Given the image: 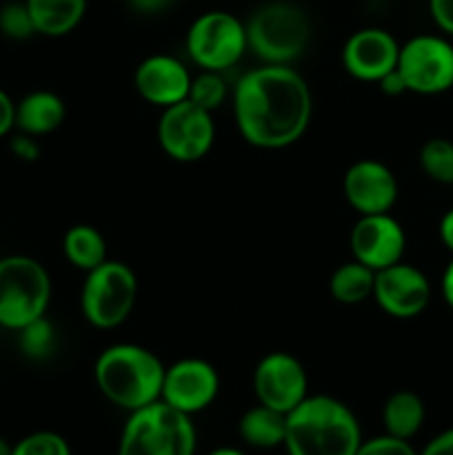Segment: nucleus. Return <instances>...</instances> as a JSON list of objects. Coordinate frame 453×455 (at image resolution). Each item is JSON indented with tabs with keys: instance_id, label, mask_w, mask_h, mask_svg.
Masks as SVG:
<instances>
[{
	"instance_id": "1a4fd4ad",
	"label": "nucleus",
	"mask_w": 453,
	"mask_h": 455,
	"mask_svg": "<svg viewBox=\"0 0 453 455\" xmlns=\"http://www.w3.org/2000/svg\"><path fill=\"white\" fill-rule=\"evenodd\" d=\"M407 92L438 96L453 89V43L444 34H417L400 44L398 67Z\"/></svg>"
},
{
	"instance_id": "cd10ccee",
	"label": "nucleus",
	"mask_w": 453,
	"mask_h": 455,
	"mask_svg": "<svg viewBox=\"0 0 453 455\" xmlns=\"http://www.w3.org/2000/svg\"><path fill=\"white\" fill-rule=\"evenodd\" d=\"M12 455H71V447L56 431H34L13 444Z\"/></svg>"
},
{
	"instance_id": "7ed1b4c3",
	"label": "nucleus",
	"mask_w": 453,
	"mask_h": 455,
	"mask_svg": "<svg viewBox=\"0 0 453 455\" xmlns=\"http://www.w3.org/2000/svg\"><path fill=\"white\" fill-rule=\"evenodd\" d=\"M93 380L114 407L131 413L160 400L164 364L147 347L118 342L107 347L96 358Z\"/></svg>"
},
{
	"instance_id": "f3484780",
	"label": "nucleus",
	"mask_w": 453,
	"mask_h": 455,
	"mask_svg": "<svg viewBox=\"0 0 453 455\" xmlns=\"http://www.w3.org/2000/svg\"><path fill=\"white\" fill-rule=\"evenodd\" d=\"M189 67L176 56L169 53H154L147 56L133 74V87L138 96L158 109L176 105L189 98L191 89Z\"/></svg>"
},
{
	"instance_id": "c756f323",
	"label": "nucleus",
	"mask_w": 453,
	"mask_h": 455,
	"mask_svg": "<svg viewBox=\"0 0 453 455\" xmlns=\"http://www.w3.org/2000/svg\"><path fill=\"white\" fill-rule=\"evenodd\" d=\"M9 149L22 163H36L40 158V145L38 138L29 136V133L18 132L16 136L9 138Z\"/></svg>"
},
{
	"instance_id": "20e7f679",
	"label": "nucleus",
	"mask_w": 453,
	"mask_h": 455,
	"mask_svg": "<svg viewBox=\"0 0 453 455\" xmlns=\"http://www.w3.org/2000/svg\"><path fill=\"white\" fill-rule=\"evenodd\" d=\"M198 431L187 413L163 400L129 413L118 443V455H195Z\"/></svg>"
},
{
	"instance_id": "bb28decb",
	"label": "nucleus",
	"mask_w": 453,
	"mask_h": 455,
	"mask_svg": "<svg viewBox=\"0 0 453 455\" xmlns=\"http://www.w3.org/2000/svg\"><path fill=\"white\" fill-rule=\"evenodd\" d=\"M0 34L12 40H27L36 36L34 20L25 0H13L0 7Z\"/></svg>"
},
{
	"instance_id": "4468645a",
	"label": "nucleus",
	"mask_w": 453,
	"mask_h": 455,
	"mask_svg": "<svg viewBox=\"0 0 453 455\" xmlns=\"http://www.w3.org/2000/svg\"><path fill=\"white\" fill-rule=\"evenodd\" d=\"M349 247L354 260L362 262L369 269L380 271L404 260L407 234L391 213H369L360 216L351 227Z\"/></svg>"
},
{
	"instance_id": "2f4dec72",
	"label": "nucleus",
	"mask_w": 453,
	"mask_h": 455,
	"mask_svg": "<svg viewBox=\"0 0 453 455\" xmlns=\"http://www.w3.org/2000/svg\"><path fill=\"white\" fill-rule=\"evenodd\" d=\"M16 129V102L4 89H0V138L9 136Z\"/></svg>"
},
{
	"instance_id": "9b49d317",
	"label": "nucleus",
	"mask_w": 453,
	"mask_h": 455,
	"mask_svg": "<svg viewBox=\"0 0 453 455\" xmlns=\"http://www.w3.org/2000/svg\"><path fill=\"white\" fill-rule=\"evenodd\" d=\"M251 385L258 403L284 416L309 395L305 364L287 351H271L262 355L253 369Z\"/></svg>"
},
{
	"instance_id": "f8f14e48",
	"label": "nucleus",
	"mask_w": 453,
	"mask_h": 455,
	"mask_svg": "<svg viewBox=\"0 0 453 455\" xmlns=\"http://www.w3.org/2000/svg\"><path fill=\"white\" fill-rule=\"evenodd\" d=\"M220 391V376L209 360L182 358L164 367L160 400L169 407L195 416L211 407Z\"/></svg>"
},
{
	"instance_id": "39448f33",
	"label": "nucleus",
	"mask_w": 453,
	"mask_h": 455,
	"mask_svg": "<svg viewBox=\"0 0 453 455\" xmlns=\"http://www.w3.org/2000/svg\"><path fill=\"white\" fill-rule=\"evenodd\" d=\"M247 27L249 52L265 65H291L309 44L311 25L305 9L291 0H269L253 9Z\"/></svg>"
},
{
	"instance_id": "423d86ee",
	"label": "nucleus",
	"mask_w": 453,
	"mask_h": 455,
	"mask_svg": "<svg viewBox=\"0 0 453 455\" xmlns=\"http://www.w3.org/2000/svg\"><path fill=\"white\" fill-rule=\"evenodd\" d=\"M52 302V275L31 256L0 258V327L20 331L25 324L47 315Z\"/></svg>"
},
{
	"instance_id": "58836bf2",
	"label": "nucleus",
	"mask_w": 453,
	"mask_h": 455,
	"mask_svg": "<svg viewBox=\"0 0 453 455\" xmlns=\"http://www.w3.org/2000/svg\"><path fill=\"white\" fill-rule=\"evenodd\" d=\"M13 453V444H9L7 440L0 438V455H12Z\"/></svg>"
},
{
	"instance_id": "c85d7f7f",
	"label": "nucleus",
	"mask_w": 453,
	"mask_h": 455,
	"mask_svg": "<svg viewBox=\"0 0 453 455\" xmlns=\"http://www.w3.org/2000/svg\"><path fill=\"white\" fill-rule=\"evenodd\" d=\"M355 455H417V451L411 447L409 440L382 434L371 440H362Z\"/></svg>"
},
{
	"instance_id": "ddd939ff",
	"label": "nucleus",
	"mask_w": 453,
	"mask_h": 455,
	"mask_svg": "<svg viewBox=\"0 0 453 455\" xmlns=\"http://www.w3.org/2000/svg\"><path fill=\"white\" fill-rule=\"evenodd\" d=\"M431 293L433 291L425 271L400 260L386 269L376 271L371 298L391 318L411 320L429 307Z\"/></svg>"
},
{
	"instance_id": "f704fd0d",
	"label": "nucleus",
	"mask_w": 453,
	"mask_h": 455,
	"mask_svg": "<svg viewBox=\"0 0 453 455\" xmlns=\"http://www.w3.org/2000/svg\"><path fill=\"white\" fill-rule=\"evenodd\" d=\"M378 87H380L382 93H386V96L395 98V96H402V93H407V84H404L402 76H400L398 69L389 71V74L385 76V78L378 83Z\"/></svg>"
},
{
	"instance_id": "4c0bfd02",
	"label": "nucleus",
	"mask_w": 453,
	"mask_h": 455,
	"mask_svg": "<svg viewBox=\"0 0 453 455\" xmlns=\"http://www.w3.org/2000/svg\"><path fill=\"white\" fill-rule=\"evenodd\" d=\"M207 455H247V453L240 451V449H234V447H218V449H213V451L207 453Z\"/></svg>"
},
{
	"instance_id": "dca6fc26",
	"label": "nucleus",
	"mask_w": 453,
	"mask_h": 455,
	"mask_svg": "<svg viewBox=\"0 0 453 455\" xmlns=\"http://www.w3.org/2000/svg\"><path fill=\"white\" fill-rule=\"evenodd\" d=\"M400 43L382 27H364L354 31L342 44V67L360 83L378 84L398 67Z\"/></svg>"
},
{
	"instance_id": "9d476101",
	"label": "nucleus",
	"mask_w": 453,
	"mask_h": 455,
	"mask_svg": "<svg viewBox=\"0 0 453 455\" xmlns=\"http://www.w3.org/2000/svg\"><path fill=\"white\" fill-rule=\"evenodd\" d=\"M155 136L164 156L176 163H198L204 156H209L216 142L213 114L187 98L163 109Z\"/></svg>"
},
{
	"instance_id": "a878e982",
	"label": "nucleus",
	"mask_w": 453,
	"mask_h": 455,
	"mask_svg": "<svg viewBox=\"0 0 453 455\" xmlns=\"http://www.w3.org/2000/svg\"><path fill=\"white\" fill-rule=\"evenodd\" d=\"M226 96H229V87H226V80L220 71H203L195 74L191 78V89H189V100L194 105L203 107L207 111H216L225 105Z\"/></svg>"
},
{
	"instance_id": "72a5a7b5",
	"label": "nucleus",
	"mask_w": 453,
	"mask_h": 455,
	"mask_svg": "<svg viewBox=\"0 0 453 455\" xmlns=\"http://www.w3.org/2000/svg\"><path fill=\"white\" fill-rule=\"evenodd\" d=\"M127 3L136 13H142V16H155V13L167 12L176 0H127Z\"/></svg>"
},
{
	"instance_id": "6ab92c4d",
	"label": "nucleus",
	"mask_w": 453,
	"mask_h": 455,
	"mask_svg": "<svg viewBox=\"0 0 453 455\" xmlns=\"http://www.w3.org/2000/svg\"><path fill=\"white\" fill-rule=\"evenodd\" d=\"M34 20L36 34L62 38L83 22L87 0H25Z\"/></svg>"
},
{
	"instance_id": "aec40b11",
	"label": "nucleus",
	"mask_w": 453,
	"mask_h": 455,
	"mask_svg": "<svg viewBox=\"0 0 453 455\" xmlns=\"http://www.w3.org/2000/svg\"><path fill=\"white\" fill-rule=\"evenodd\" d=\"M284 431H287V416L260 403L247 409L238 422L240 438L253 449L282 447Z\"/></svg>"
},
{
	"instance_id": "7c9ffc66",
	"label": "nucleus",
	"mask_w": 453,
	"mask_h": 455,
	"mask_svg": "<svg viewBox=\"0 0 453 455\" xmlns=\"http://www.w3.org/2000/svg\"><path fill=\"white\" fill-rule=\"evenodd\" d=\"M429 13L433 25L447 38H453V0H429Z\"/></svg>"
},
{
	"instance_id": "412c9836",
	"label": "nucleus",
	"mask_w": 453,
	"mask_h": 455,
	"mask_svg": "<svg viewBox=\"0 0 453 455\" xmlns=\"http://www.w3.org/2000/svg\"><path fill=\"white\" fill-rule=\"evenodd\" d=\"M426 418L425 400L416 391H395L386 398L382 407V425L385 434L395 435V438L411 440L417 431L422 429Z\"/></svg>"
},
{
	"instance_id": "4be33fe9",
	"label": "nucleus",
	"mask_w": 453,
	"mask_h": 455,
	"mask_svg": "<svg viewBox=\"0 0 453 455\" xmlns=\"http://www.w3.org/2000/svg\"><path fill=\"white\" fill-rule=\"evenodd\" d=\"M67 262L80 271H91L107 260V240L93 225H74L62 238Z\"/></svg>"
},
{
	"instance_id": "473e14b6",
	"label": "nucleus",
	"mask_w": 453,
	"mask_h": 455,
	"mask_svg": "<svg viewBox=\"0 0 453 455\" xmlns=\"http://www.w3.org/2000/svg\"><path fill=\"white\" fill-rule=\"evenodd\" d=\"M417 455H453V427L431 438Z\"/></svg>"
},
{
	"instance_id": "393cba45",
	"label": "nucleus",
	"mask_w": 453,
	"mask_h": 455,
	"mask_svg": "<svg viewBox=\"0 0 453 455\" xmlns=\"http://www.w3.org/2000/svg\"><path fill=\"white\" fill-rule=\"evenodd\" d=\"M16 333L18 347H20L22 355H27L29 360H44L56 349V329H53L52 320H47V315L36 318L34 323L25 324Z\"/></svg>"
},
{
	"instance_id": "c9c22d12",
	"label": "nucleus",
	"mask_w": 453,
	"mask_h": 455,
	"mask_svg": "<svg viewBox=\"0 0 453 455\" xmlns=\"http://www.w3.org/2000/svg\"><path fill=\"white\" fill-rule=\"evenodd\" d=\"M438 234H440V240H442L444 247L453 253V207L449 209V212H444V216L440 218Z\"/></svg>"
},
{
	"instance_id": "e433bc0d",
	"label": "nucleus",
	"mask_w": 453,
	"mask_h": 455,
	"mask_svg": "<svg viewBox=\"0 0 453 455\" xmlns=\"http://www.w3.org/2000/svg\"><path fill=\"white\" fill-rule=\"evenodd\" d=\"M440 291H442V298H444V302H447L449 309L453 311V258L449 260V265L444 267V271H442Z\"/></svg>"
},
{
	"instance_id": "f03ea898",
	"label": "nucleus",
	"mask_w": 453,
	"mask_h": 455,
	"mask_svg": "<svg viewBox=\"0 0 453 455\" xmlns=\"http://www.w3.org/2000/svg\"><path fill=\"white\" fill-rule=\"evenodd\" d=\"M360 444L358 418L333 395H306L287 413L282 447L289 455H355Z\"/></svg>"
},
{
	"instance_id": "b1692460",
	"label": "nucleus",
	"mask_w": 453,
	"mask_h": 455,
	"mask_svg": "<svg viewBox=\"0 0 453 455\" xmlns=\"http://www.w3.org/2000/svg\"><path fill=\"white\" fill-rule=\"evenodd\" d=\"M422 173L438 185L453 187V140L449 138H429L417 154Z\"/></svg>"
},
{
	"instance_id": "f257e3e1",
	"label": "nucleus",
	"mask_w": 453,
	"mask_h": 455,
	"mask_svg": "<svg viewBox=\"0 0 453 455\" xmlns=\"http://www.w3.org/2000/svg\"><path fill=\"white\" fill-rule=\"evenodd\" d=\"M314 116V96L291 65H265L240 76L234 87V120L244 142L275 151L296 145Z\"/></svg>"
},
{
	"instance_id": "5701e85b",
	"label": "nucleus",
	"mask_w": 453,
	"mask_h": 455,
	"mask_svg": "<svg viewBox=\"0 0 453 455\" xmlns=\"http://www.w3.org/2000/svg\"><path fill=\"white\" fill-rule=\"evenodd\" d=\"M373 284L376 271L351 258L329 275V296L340 305H360L373 296Z\"/></svg>"
},
{
	"instance_id": "6e6552de",
	"label": "nucleus",
	"mask_w": 453,
	"mask_h": 455,
	"mask_svg": "<svg viewBox=\"0 0 453 455\" xmlns=\"http://www.w3.org/2000/svg\"><path fill=\"white\" fill-rule=\"evenodd\" d=\"M189 60L203 71L225 74L242 60L249 52L247 27L238 16L222 9H211L195 18L185 38Z\"/></svg>"
},
{
	"instance_id": "a211bd4d",
	"label": "nucleus",
	"mask_w": 453,
	"mask_h": 455,
	"mask_svg": "<svg viewBox=\"0 0 453 455\" xmlns=\"http://www.w3.org/2000/svg\"><path fill=\"white\" fill-rule=\"evenodd\" d=\"M67 107L58 93L49 89H36L16 102V132L40 138L62 127Z\"/></svg>"
},
{
	"instance_id": "0eeeda50",
	"label": "nucleus",
	"mask_w": 453,
	"mask_h": 455,
	"mask_svg": "<svg viewBox=\"0 0 453 455\" xmlns=\"http://www.w3.org/2000/svg\"><path fill=\"white\" fill-rule=\"evenodd\" d=\"M138 302V275L127 262L109 260L87 271L80 289L83 318L96 329L120 327L127 323Z\"/></svg>"
},
{
	"instance_id": "2eb2a0df",
	"label": "nucleus",
	"mask_w": 453,
	"mask_h": 455,
	"mask_svg": "<svg viewBox=\"0 0 453 455\" xmlns=\"http://www.w3.org/2000/svg\"><path fill=\"white\" fill-rule=\"evenodd\" d=\"M342 194L358 216L391 213L398 203L400 185L389 164L376 158H362L345 172Z\"/></svg>"
}]
</instances>
